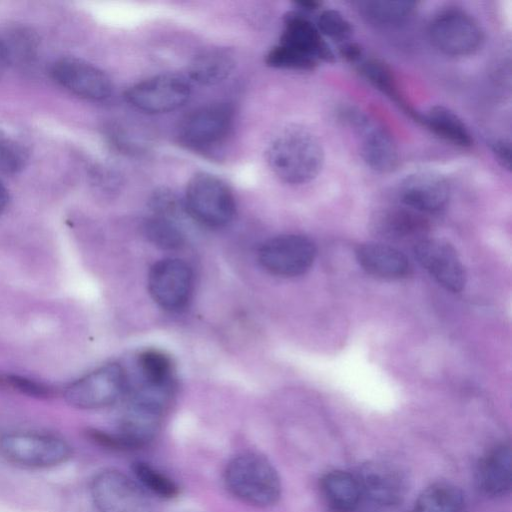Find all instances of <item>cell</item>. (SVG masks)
Instances as JSON below:
<instances>
[{
  "label": "cell",
  "instance_id": "obj_5",
  "mask_svg": "<svg viewBox=\"0 0 512 512\" xmlns=\"http://www.w3.org/2000/svg\"><path fill=\"white\" fill-rule=\"evenodd\" d=\"M428 34L437 50L452 57L473 54L484 40L478 21L458 8L446 9L436 14L429 23Z\"/></svg>",
  "mask_w": 512,
  "mask_h": 512
},
{
  "label": "cell",
  "instance_id": "obj_34",
  "mask_svg": "<svg viewBox=\"0 0 512 512\" xmlns=\"http://www.w3.org/2000/svg\"><path fill=\"white\" fill-rule=\"evenodd\" d=\"M491 150L497 160L504 168L510 169L511 166V146L510 142L497 139L491 142Z\"/></svg>",
  "mask_w": 512,
  "mask_h": 512
},
{
  "label": "cell",
  "instance_id": "obj_12",
  "mask_svg": "<svg viewBox=\"0 0 512 512\" xmlns=\"http://www.w3.org/2000/svg\"><path fill=\"white\" fill-rule=\"evenodd\" d=\"M234 110L227 103H212L190 112L180 125L181 141L193 149H206L221 142L232 128Z\"/></svg>",
  "mask_w": 512,
  "mask_h": 512
},
{
  "label": "cell",
  "instance_id": "obj_36",
  "mask_svg": "<svg viewBox=\"0 0 512 512\" xmlns=\"http://www.w3.org/2000/svg\"><path fill=\"white\" fill-rule=\"evenodd\" d=\"M296 5L302 11L312 12V11H315L316 9H318L321 4L319 2H316V1L305 0V1H298V2H296Z\"/></svg>",
  "mask_w": 512,
  "mask_h": 512
},
{
  "label": "cell",
  "instance_id": "obj_20",
  "mask_svg": "<svg viewBox=\"0 0 512 512\" xmlns=\"http://www.w3.org/2000/svg\"><path fill=\"white\" fill-rule=\"evenodd\" d=\"M322 496L333 512H357L361 496L355 474L342 470L326 473L320 481Z\"/></svg>",
  "mask_w": 512,
  "mask_h": 512
},
{
  "label": "cell",
  "instance_id": "obj_27",
  "mask_svg": "<svg viewBox=\"0 0 512 512\" xmlns=\"http://www.w3.org/2000/svg\"><path fill=\"white\" fill-rule=\"evenodd\" d=\"M144 232L152 244L162 249H178L185 241L179 226L163 214H155L148 218L144 223Z\"/></svg>",
  "mask_w": 512,
  "mask_h": 512
},
{
  "label": "cell",
  "instance_id": "obj_9",
  "mask_svg": "<svg viewBox=\"0 0 512 512\" xmlns=\"http://www.w3.org/2000/svg\"><path fill=\"white\" fill-rule=\"evenodd\" d=\"M316 253V246L310 238L285 234L267 240L259 249L258 260L271 274L294 277L310 269Z\"/></svg>",
  "mask_w": 512,
  "mask_h": 512
},
{
  "label": "cell",
  "instance_id": "obj_29",
  "mask_svg": "<svg viewBox=\"0 0 512 512\" xmlns=\"http://www.w3.org/2000/svg\"><path fill=\"white\" fill-rule=\"evenodd\" d=\"M28 161L25 146L0 130V173L12 175L20 172Z\"/></svg>",
  "mask_w": 512,
  "mask_h": 512
},
{
  "label": "cell",
  "instance_id": "obj_3",
  "mask_svg": "<svg viewBox=\"0 0 512 512\" xmlns=\"http://www.w3.org/2000/svg\"><path fill=\"white\" fill-rule=\"evenodd\" d=\"M184 207L195 221L211 228L226 226L236 212L231 188L221 178L206 172L196 173L189 180Z\"/></svg>",
  "mask_w": 512,
  "mask_h": 512
},
{
  "label": "cell",
  "instance_id": "obj_19",
  "mask_svg": "<svg viewBox=\"0 0 512 512\" xmlns=\"http://www.w3.org/2000/svg\"><path fill=\"white\" fill-rule=\"evenodd\" d=\"M480 490L490 497L508 494L512 486V453L509 444H500L480 461L477 470Z\"/></svg>",
  "mask_w": 512,
  "mask_h": 512
},
{
  "label": "cell",
  "instance_id": "obj_7",
  "mask_svg": "<svg viewBox=\"0 0 512 512\" xmlns=\"http://www.w3.org/2000/svg\"><path fill=\"white\" fill-rule=\"evenodd\" d=\"M127 388L128 379L124 368L117 363H110L68 385L64 397L73 407L99 409L116 402Z\"/></svg>",
  "mask_w": 512,
  "mask_h": 512
},
{
  "label": "cell",
  "instance_id": "obj_15",
  "mask_svg": "<svg viewBox=\"0 0 512 512\" xmlns=\"http://www.w3.org/2000/svg\"><path fill=\"white\" fill-rule=\"evenodd\" d=\"M418 262L445 289L460 292L466 283V273L455 249L439 239L425 238L414 246Z\"/></svg>",
  "mask_w": 512,
  "mask_h": 512
},
{
  "label": "cell",
  "instance_id": "obj_25",
  "mask_svg": "<svg viewBox=\"0 0 512 512\" xmlns=\"http://www.w3.org/2000/svg\"><path fill=\"white\" fill-rule=\"evenodd\" d=\"M362 76L376 89L398 104L417 121L419 115L403 98L391 69L382 61L375 58H364L357 63Z\"/></svg>",
  "mask_w": 512,
  "mask_h": 512
},
{
  "label": "cell",
  "instance_id": "obj_2",
  "mask_svg": "<svg viewBox=\"0 0 512 512\" xmlns=\"http://www.w3.org/2000/svg\"><path fill=\"white\" fill-rule=\"evenodd\" d=\"M228 491L240 501L258 508L276 504L281 496V481L274 466L256 453L232 458L224 471Z\"/></svg>",
  "mask_w": 512,
  "mask_h": 512
},
{
  "label": "cell",
  "instance_id": "obj_14",
  "mask_svg": "<svg viewBox=\"0 0 512 512\" xmlns=\"http://www.w3.org/2000/svg\"><path fill=\"white\" fill-rule=\"evenodd\" d=\"M355 476L360 488V511L386 510L396 505L403 495L404 482L401 475L387 464H365Z\"/></svg>",
  "mask_w": 512,
  "mask_h": 512
},
{
  "label": "cell",
  "instance_id": "obj_26",
  "mask_svg": "<svg viewBox=\"0 0 512 512\" xmlns=\"http://www.w3.org/2000/svg\"><path fill=\"white\" fill-rule=\"evenodd\" d=\"M414 1H364L359 3L361 15L370 23L381 27L399 26L414 13Z\"/></svg>",
  "mask_w": 512,
  "mask_h": 512
},
{
  "label": "cell",
  "instance_id": "obj_16",
  "mask_svg": "<svg viewBox=\"0 0 512 512\" xmlns=\"http://www.w3.org/2000/svg\"><path fill=\"white\" fill-rule=\"evenodd\" d=\"M399 197L408 208L421 214L441 212L450 198L447 180L438 173L418 171L407 175L399 185Z\"/></svg>",
  "mask_w": 512,
  "mask_h": 512
},
{
  "label": "cell",
  "instance_id": "obj_37",
  "mask_svg": "<svg viewBox=\"0 0 512 512\" xmlns=\"http://www.w3.org/2000/svg\"><path fill=\"white\" fill-rule=\"evenodd\" d=\"M9 200V193L7 188L0 180V213L5 209Z\"/></svg>",
  "mask_w": 512,
  "mask_h": 512
},
{
  "label": "cell",
  "instance_id": "obj_1",
  "mask_svg": "<svg viewBox=\"0 0 512 512\" xmlns=\"http://www.w3.org/2000/svg\"><path fill=\"white\" fill-rule=\"evenodd\" d=\"M265 158L277 178L287 184L301 185L321 172L324 150L312 131L301 125H290L271 140Z\"/></svg>",
  "mask_w": 512,
  "mask_h": 512
},
{
  "label": "cell",
  "instance_id": "obj_24",
  "mask_svg": "<svg viewBox=\"0 0 512 512\" xmlns=\"http://www.w3.org/2000/svg\"><path fill=\"white\" fill-rule=\"evenodd\" d=\"M465 496L460 488L438 482L424 489L415 501L413 512H463Z\"/></svg>",
  "mask_w": 512,
  "mask_h": 512
},
{
  "label": "cell",
  "instance_id": "obj_32",
  "mask_svg": "<svg viewBox=\"0 0 512 512\" xmlns=\"http://www.w3.org/2000/svg\"><path fill=\"white\" fill-rule=\"evenodd\" d=\"M7 62L17 61L20 64H28L35 57L37 50V39L31 31L16 30L7 41H3Z\"/></svg>",
  "mask_w": 512,
  "mask_h": 512
},
{
  "label": "cell",
  "instance_id": "obj_13",
  "mask_svg": "<svg viewBox=\"0 0 512 512\" xmlns=\"http://www.w3.org/2000/svg\"><path fill=\"white\" fill-rule=\"evenodd\" d=\"M51 75L60 86L86 100L102 101L112 93L109 76L83 59L60 58L52 65Z\"/></svg>",
  "mask_w": 512,
  "mask_h": 512
},
{
  "label": "cell",
  "instance_id": "obj_4",
  "mask_svg": "<svg viewBox=\"0 0 512 512\" xmlns=\"http://www.w3.org/2000/svg\"><path fill=\"white\" fill-rule=\"evenodd\" d=\"M339 118L355 133L367 166L379 173H389L398 167L400 158L397 144L379 121L354 106L342 107Z\"/></svg>",
  "mask_w": 512,
  "mask_h": 512
},
{
  "label": "cell",
  "instance_id": "obj_30",
  "mask_svg": "<svg viewBox=\"0 0 512 512\" xmlns=\"http://www.w3.org/2000/svg\"><path fill=\"white\" fill-rule=\"evenodd\" d=\"M316 26L323 37L340 45L348 42L353 34L352 24L342 13L334 9L323 10L317 18Z\"/></svg>",
  "mask_w": 512,
  "mask_h": 512
},
{
  "label": "cell",
  "instance_id": "obj_8",
  "mask_svg": "<svg viewBox=\"0 0 512 512\" xmlns=\"http://www.w3.org/2000/svg\"><path fill=\"white\" fill-rule=\"evenodd\" d=\"M191 94L186 77L166 73L147 78L131 86L125 98L140 111L159 114L173 111L184 105Z\"/></svg>",
  "mask_w": 512,
  "mask_h": 512
},
{
  "label": "cell",
  "instance_id": "obj_23",
  "mask_svg": "<svg viewBox=\"0 0 512 512\" xmlns=\"http://www.w3.org/2000/svg\"><path fill=\"white\" fill-rule=\"evenodd\" d=\"M419 122L455 146L467 148L473 144L472 135L464 121L445 106L436 105L424 114L420 113Z\"/></svg>",
  "mask_w": 512,
  "mask_h": 512
},
{
  "label": "cell",
  "instance_id": "obj_21",
  "mask_svg": "<svg viewBox=\"0 0 512 512\" xmlns=\"http://www.w3.org/2000/svg\"><path fill=\"white\" fill-rule=\"evenodd\" d=\"M373 225L376 233L387 239H404L424 233L428 220L424 214L408 207H392L379 211Z\"/></svg>",
  "mask_w": 512,
  "mask_h": 512
},
{
  "label": "cell",
  "instance_id": "obj_28",
  "mask_svg": "<svg viewBox=\"0 0 512 512\" xmlns=\"http://www.w3.org/2000/svg\"><path fill=\"white\" fill-rule=\"evenodd\" d=\"M136 479L152 493L162 498H173L178 494V486L168 476L148 463L138 461L133 464Z\"/></svg>",
  "mask_w": 512,
  "mask_h": 512
},
{
  "label": "cell",
  "instance_id": "obj_22",
  "mask_svg": "<svg viewBox=\"0 0 512 512\" xmlns=\"http://www.w3.org/2000/svg\"><path fill=\"white\" fill-rule=\"evenodd\" d=\"M235 65V58L230 50L210 48L192 59L188 66V75L200 85H214L228 78Z\"/></svg>",
  "mask_w": 512,
  "mask_h": 512
},
{
  "label": "cell",
  "instance_id": "obj_18",
  "mask_svg": "<svg viewBox=\"0 0 512 512\" xmlns=\"http://www.w3.org/2000/svg\"><path fill=\"white\" fill-rule=\"evenodd\" d=\"M356 258L369 274L388 280L406 278L411 273L407 257L398 249L381 243H365L358 246Z\"/></svg>",
  "mask_w": 512,
  "mask_h": 512
},
{
  "label": "cell",
  "instance_id": "obj_17",
  "mask_svg": "<svg viewBox=\"0 0 512 512\" xmlns=\"http://www.w3.org/2000/svg\"><path fill=\"white\" fill-rule=\"evenodd\" d=\"M279 44L290 48L318 63L333 62L335 55L323 35L308 17L301 12L285 16Z\"/></svg>",
  "mask_w": 512,
  "mask_h": 512
},
{
  "label": "cell",
  "instance_id": "obj_38",
  "mask_svg": "<svg viewBox=\"0 0 512 512\" xmlns=\"http://www.w3.org/2000/svg\"><path fill=\"white\" fill-rule=\"evenodd\" d=\"M7 56L6 51L4 47L3 40L0 39V75L3 73L4 68L7 64Z\"/></svg>",
  "mask_w": 512,
  "mask_h": 512
},
{
  "label": "cell",
  "instance_id": "obj_33",
  "mask_svg": "<svg viewBox=\"0 0 512 512\" xmlns=\"http://www.w3.org/2000/svg\"><path fill=\"white\" fill-rule=\"evenodd\" d=\"M4 386L12 387L24 394L36 397H47L51 393L50 389L42 383L16 375H5Z\"/></svg>",
  "mask_w": 512,
  "mask_h": 512
},
{
  "label": "cell",
  "instance_id": "obj_6",
  "mask_svg": "<svg viewBox=\"0 0 512 512\" xmlns=\"http://www.w3.org/2000/svg\"><path fill=\"white\" fill-rule=\"evenodd\" d=\"M0 454L7 461L32 468H47L65 462L71 455L63 439L35 432H13L0 437Z\"/></svg>",
  "mask_w": 512,
  "mask_h": 512
},
{
  "label": "cell",
  "instance_id": "obj_10",
  "mask_svg": "<svg viewBox=\"0 0 512 512\" xmlns=\"http://www.w3.org/2000/svg\"><path fill=\"white\" fill-rule=\"evenodd\" d=\"M90 492L99 512H153L142 487L117 470L99 472Z\"/></svg>",
  "mask_w": 512,
  "mask_h": 512
},
{
  "label": "cell",
  "instance_id": "obj_35",
  "mask_svg": "<svg viewBox=\"0 0 512 512\" xmlns=\"http://www.w3.org/2000/svg\"><path fill=\"white\" fill-rule=\"evenodd\" d=\"M339 51L341 56L351 63L357 64L363 57L360 46L350 41L339 45Z\"/></svg>",
  "mask_w": 512,
  "mask_h": 512
},
{
  "label": "cell",
  "instance_id": "obj_11",
  "mask_svg": "<svg viewBox=\"0 0 512 512\" xmlns=\"http://www.w3.org/2000/svg\"><path fill=\"white\" fill-rule=\"evenodd\" d=\"M194 285L190 265L179 258L155 262L148 274V290L153 300L169 311H179L188 304Z\"/></svg>",
  "mask_w": 512,
  "mask_h": 512
},
{
  "label": "cell",
  "instance_id": "obj_31",
  "mask_svg": "<svg viewBox=\"0 0 512 512\" xmlns=\"http://www.w3.org/2000/svg\"><path fill=\"white\" fill-rule=\"evenodd\" d=\"M266 64L273 68L311 71L318 62L281 44L274 46L266 55Z\"/></svg>",
  "mask_w": 512,
  "mask_h": 512
}]
</instances>
